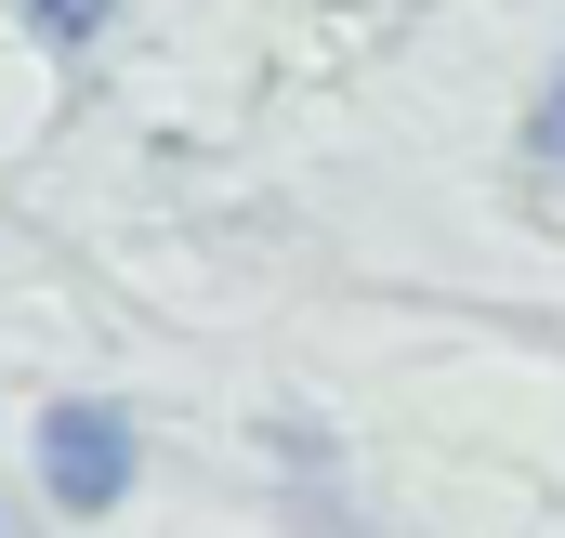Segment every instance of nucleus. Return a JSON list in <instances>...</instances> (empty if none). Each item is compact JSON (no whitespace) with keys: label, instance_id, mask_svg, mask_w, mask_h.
<instances>
[{"label":"nucleus","instance_id":"obj_2","mask_svg":"<svg viewBox=\"0 0 565 538\" xmlns=\"http://www.w3.org/2000/svg\"><path fill=\"white\" fill-rule=\"evenodd\" d=\"M106 13H119V0H13V26H26V40H53V53H93V40H106Z\"/></svg>","mask_w":565,"mask_h":538},{"label":"nucleus","instance_id":"obj_3","mask_svg":"<svg viewBox=\"0 0 565 538\" xmlns=\"http://www.w3.org/2000/svg\"><path fill=\"white\" fill-rule=\"evenodd\" d=\"M526 171H540V184H565V66L540 79V106H526Z\"/></svg>","mask_w":565,"mask_h":538},{"label":"nucleus","instance_id":"obj_1","mask_svg":"<svg viewBox=\"0 0 565 538\" xmlns=\"http://www.w3.org/2000/svg\"><path fill=\"white\" fill-rule=\"evenodd\" d=\"M132 473H145V446H132V420L119 407H93V395H66V407H40V499L53 513H119L132 499Z\"/></svg>","mask_w":565,"mask_h":538}]
</instances>
